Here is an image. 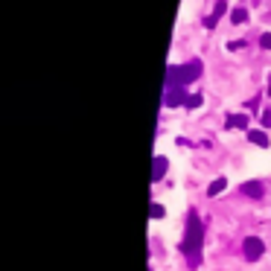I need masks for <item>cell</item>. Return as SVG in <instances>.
<instances>
[{"label": "cell", "instance_id": "cell-1", "mask_svg": "<svg viewBox=\"0 0 271 271\" xmlns=\"http://www.w3.org/2000/svg\"><path fill=\"white\" fill-rule=\"evenodd\" d=\"M201 236H204L201 219H198V213H190L187 216V231H184V239H181V251L187 254L190 269H198V263H201Z\"/></svg>", "mask_w": 271, "mask_h": 271}, {"label": "cell", "instance_id": "cell-2", "mask_svg": "<svg viewBox=\"0 0 271 271\" xmlns=\"http://www.w3.org/2000/svg\"><path fill=\"white\" fill-rule=\"evenodd\" d=\"M198 73H201V61L198 59L187 61V64H181V67H169V73H166V85H190Z\"/></svg>", "mask_w": 271, "mask_h": 271}, {"label": "cell", "instance_id": "cell-3", "mask_svg": "<svg viewBox=\"0 0 271 271\" xmlns=\"http://www.w3.org/2000/svg\"><path fill=\"white\" fill-rule=\"evenodd\" d=\"M242 254H245V260H248V263H257V260L266 254V245H263L260 236H248V239L242 242Z\"/></svg>", "mask_w": 271, "mask_h": 271}, {"label": "cell", "instance_id": "cell-4", "mask_svg": "<svg viewBox=\"0 0 271 271\" xmlns=\"http://www.w3.org/2000/svg\"><path fill=\"white\" fill-rule=\"evenodd\" d=\"M163 102H166L169 108H172V105H181V102H187V90H184V85H166Z\"/></svg>", "mask_w": 271, "mask_h": 271}, {"label": "cell", "instance_id": "cell-5", "mask_svg": "<svg viewBox=\"0 0 271 271\" xmlns=\"http://www.w3.org/2000/svg\"><path fill=\"white\" fill-rule=\"evenodd\" d=\"M225 9H228V6H225V0H219V3L213 6V12L207 15V18H204V27H207V30H213V27H216V21L225 15Z\"/></svg>", "mask_w": 271, "mask_h": 271}, {"label": "cell", "instance_id": "cell-6", "mask_svg": "<svg viewBox=\"0 0 271 271\" xmlns=\"http://www.w3.org/2000/svg\"><path fill=\"white\" fill-rule=\"evenodd\" d=\"M242 193H245L248 198H260V195H263V184H260V181H248V184H242Z\"/></svg>", "mask_w": 271, "mask_h": 271}, {"label": "cell", "instance_id": "cell-7", "mask_svg": "<svg viewBox=\"0 0 271 271\" xmlns=\"http://www.w3.org/2000/svg\"><path fill=\"white\" fill-rule=\"evenodd\" d=\"M166 166H169V163H166V157H160V155H157V157H155V169H152V181H160V178H163Z\"/></svg>", "mask_w": 271, "mask_h": 271}, {"label": "cell", "instance_id": "cell-8", "mask_svg": "<svg viewBox=\"0 0 271 271\" xmlns=\"http://www.w3.org/2000/svg\"><path fill=\"white\" fill-rule=\"evenodd\" d=\"M225 125H228V128H245V125H248V117H245V114H231V117L225 120Z\"/></svg>", "mask_w": 271, "mask_h": 271}, {"label": "cell", "instance_id": "cell-9", "mask_svg": "<svg viewBox=\"0 0 271 271\" xmlns=\"http://www.w3.org/2000/svg\"><path fill=\"white\" fill-rule=\"evenodd\" d=\"M248 140L254 143V146H269V137H266V131H248Z\"/></svg>", "mask_w": 271, "mask_h": 271}, {"label": "cell", "instance_id": "cell-10", "mask_svg": "<svg viewBox=\"0 0 271 271\" xmlns=\"http://www.w3.org/2000/svg\"><path fill=\"white\" fill-rule=\"evenodd\" d=\"M225 184H228L225 178H216V181L210 184V187H207V195H219V193L225 190Z\"/></svg>", "mask_w": 271, "mask_h": 271}, {"label": "cell", "instance_id": "cell-11", "mask_svg": "<svg viewBox=\"0 0 271 271\" xmlns=\"http://www.w3.org/2000/svg\"><path fill=\"white\" fill-rule=\"evenodd\" d=\"M231 21H233V24H245V21H248V12H245V9H233V12H231Z\"/></svg>", "mask_w": 271, "mask_h": 271}, {"label": "cell", "instance_id": "cell-12", "mask_svg": "<svg viewBox=\"0 0 271 271\" xmlns=\"http://www.w3.org/2000/svg\"><path fill=\"white\" fill-rule=\"evenodd\" d=\"M184 105H187V108H198V105H201V96H198V93H190Z\"/></svg>", "mask_w": 271, "mask_h": 271}, {"label": "cell", "instance_id": "cell-13", "mask_svg": "<svg viewBox=\"0 0 271 271\" xmlns=\"http://www.w3.org/2000/svg\"><path fill=\"white\" fill-rule=\"evenodd\" d=\"M152 219H163V207H160V204H152Z\"/></svg>", "mask_w": 271, "mask_h": 271}, {"label": "cell", "instance_id": "cell-14", "mask_svg": "<svg viewBox=\"0 0 271 271\" xmlns=\"http://www.w3.org/2000/svg\"><path fill=\"white\" fill-rule=\"evenodd\" d=\"M260 44H263V47H266V50H271V32H266V35H263V38H260Z\"/></svg>", "mask_w": 271, "mask_h": 271}, {"label": "cell", "instance_id": "cell-15", "mask_svg": "<svg viewBox=\"0 0 271 271\" xmlns=\"http://www.w3.org/2000/svg\"><path fill=\"white\" fill-rule=\"evenodd\" d=\"M263 125H266V128H271V111H266V114H263Z\"/></svg>", "mask_w": 271, "mask_h": 271}, {"label": "cell", "instance_id": "cell-16", "mask_svg": "<svg viewBox=\"0 0 271 271\" xmlns=\"http://www.w3.org/2000/svg\"><path fill=\"white\" fill-rule=\"evenodd\" d=\"M269 96H271V76H269Z\"/></svg>", "mask_w": 271, "mask_h": 271}]
</instances>
